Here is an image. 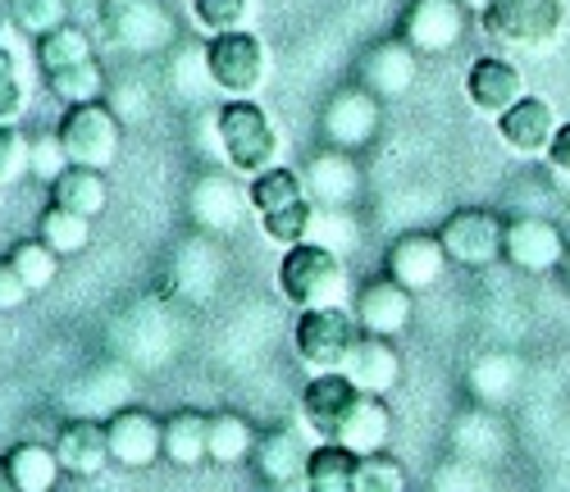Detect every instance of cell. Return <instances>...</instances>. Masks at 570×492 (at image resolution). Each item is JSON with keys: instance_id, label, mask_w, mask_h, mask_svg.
<instances>
[{"instance_id": "cell-13", "label": "cell", "mask_w": 570, "mask_h": 492, "mask_svg": "<svg viewBox=\"0 0 570 492\" xmlns=\"http://www.w3.org/2000/svg\"><path fill=\"white\" fill-rule=\"evenodd\" d=\"M379 132V96L365 87H347L324 106V137L338 151H356Z\"/></svg>"}, {"instance_id": "cell-36", "label": "cell", "mask_w": 570, "mask_h": 492, "mask_svg": "<svg viewBox=\"0 0 570 492\" xmlns=\"http://www.w3.org/2000/svg\"><path fill=\"white\" fill-rule=\"evenodd\" d=\"M311 224H315V201H311V196H302V201L283 206V210H274V215H261L265 237L278 242V246H297V242H306V237H311Z\"/></svg>"}, {"instance_id": "cell-7", "label": "cell", "mask_w": 570, "mask_h": 492, "mask_svg": "<svg viewBox=\"0 0 570 492\" xmlns=\"http://www.w3.org/2000/svg\"><path fill=\"white\" fill-rule=\"evenodd\" d=\"M101 28L124 51H160L174 41V19L160 0H101Z\"/></svg>"}, {"instance_id": "cell-28", "label": "cell", "mask_w": 570, "mask_h": 492, "mask_svg": "<svg viewBox=\"0 0 570 492\" xmlns=\"http://www.w3.org/2000/svg\"><path fill=\"white\" fill-rule=\"evenodd\" d=\"M206 452H210L215 465H243L256 452V429L243 415H210Z\"/></svg>"}, {"instance_id": "cell-30", "label": "cell", "mask_w": 570, "mask_h": 492, "mask_svg": "<svg viewBox=\"0 0 570 492\" xmlns=\"http://www.w3.org/2000/svg\"><path fill=\"white\" fill-rule=\"evenodd\" d=\"M37 237L51 246L56 256H78L82 246L91 242V219L87 215H73V210H65V206H46L41 210V219H37Z\"/></svg>"}, {"instance_id": "cell-35", "label": "cell", "mask_w": 570, "mask_h": 492, "mask_svg": "<svg viewBox=\"0 0 570 492\" xmlns=\"http://www.w3.org/2000/svg\"><path fill=\"white\" fill-rule=\"evenodd\" d=\"M10 265L23 274V283L32 287V292H46L56 283V274H60V256L46 246L41 237H32V242H19L14 252H10Z\"/></svg>"}, {"instance_id": "cell-46", "label": "cell", "mask_w": 570, "mask_h": 492, "mask_svg": "<svg viewBox=\"0 0 570 492\" xmlns=\"http://www.w3.org/2000/svg\"><path fill=\"white\" fill-rule=\"evenodd\" d=\"M561 278H566V287H570V246H566V260H561Z\"/></svg>"}, {"instance_id": "cell-39", "label": "cell", "mask_w": 570, "mask_h": 492, "mask_svg": "<svg viewBox=\"0 0 570 492\" xmlns=\"http://www.w3.org/2000/svg\"><path fill=\"white\" fill-rule=\"evenodd\" d=\"M65 169H69V156H65V146H60L56 132H51V137H37V141L28 146V174H32V178L56 183Z\"/></svg>"}, {"instance_id": "cell-14", "label": "cell", "mask_w": 570, "mask_h": 492, "mask_svg": "<svg viewBox=\"0 0 570 492\" xmlns=\"http://www.w3.org/2000/svg\"><path fill=\"white\" fill-rule=\"evenodd\" d=\"M411 297L397 278H374L356 292V324L361 333H374V337H397L406 324H411Z\"/></svg>"}, {"instance_id": "cell-25", "label": "cell", "mask_w": 570, "mask_h": 492, "mask_svg": "<svg viewBox=\"0 0 570 492\" xmlns=\"http://www.w3.org/2000/svg\"><path fill=\"white\" fill-rule=\"evenodd\" d=\"M51 201L73 210V215H87V219H97L110 201V187L101 178V169H87V165H69L56 183H51Z\"/></svg>"}, {"instance_id": "cell-17", "label": "cell", "mask_w": 570, "mask_h": 492, "mask_svg": "<svg viewBox=\"0 0 570 492\" xmlns=\"http://www.w3.org/2000/svg\"><path fill=\"white\" fill-rule=\"evenodd\" d=\"M557 132V115L543 96H520L511 110L498 115V137L511 146L515 156H543Z\"/></svg>"}, {"instance_id": "cell-48", "label": "cell", "mask_w": 570, "mask_h": 492, "mask_svg": "<svg viewBox=\"0 0 570 492\" xmlns=\"http://www.w3.org/2000/svg\"><path fill=\"white\" fill-rule=\"evenodd\" d=\"M0 6H6V0H0Z\"/></svg>"}, {"instance_id": "cell-11", "label": "cell", "mask_w": 570, "mask_h": 492, "mask_svg": "<svg viewBox=\"0 0 570 492\" xmlns=\"http://www.w3.org/2000/svg\"><path fill=\"white\" fill-rule=\"evenodd\" d=\"M106 437H110V456L124 470H147L156 465V456H165V424L147 411H115L106 420Z\"/></svg>"}, {"instance_id": "cell-27", "label": "cell", "mask_w": 570, "mask_h": 492, "mask_svg": "<svg viewBox=\"0 0 570 492\" xmlns=\"http://www.w3.org/2000/svg\"><path fill=\"white\" fill-rule=\"evenodd\" d=\"M206 433H210V420L197 415V411H178L165 420V461L193 470L202 461H210L206 452Z\"/></svg>"}, {"instance_id": "cell-3", "label": "cell", "mask_w": 570, "mask_h": 492, "mask_svg": "<svg viewBox=\"0 0 570 492\" xmlns=\"http://www.w3.org/2000/svg\"><path fill=\"white\" fill-rule=\"evenodd\" d=\"M356 337H361L356 315H347L343 306H315V311H302V315H297L293 347H297V356H302L315 374H334V370L347 365Z\"/></svg>"}, {"instance_id": "cell-10", "label": "cell", "mask_w": 570, "mask_h": 492, "mask_svg": "<svg viewBox=\"0 0 570 492\" xmlns=\"http://www.w3.org/2000/svg\"><path fill=\"white\" fill-rule=\"evenodd\" d=\"M465 6L461 0H411V10L402 19V41L411 51H424V56H443L461 41L465 32Z\"/></svg>"}, {"instance_id": "cell-22", "label": "cell", "mask_w": 570, "mask_h": 492, "mask_svg": "<svg viewBox=\"0 0 570 492\" xmlns=\"http://www.w3.org/2000/svg\"><path fill=\"white\" fill-rule=\"evenodd\" d=\"M256 470L265 483L274 488H288L306 474V461H311V447H302V437L293 429H274L265 437H256V452H252Z\"/></svg>"}, {"instance_id": "cell-43", "label": "cell", "mask_w": 570, "mask_h": 492, "mask_svg": "<svg viewBox=\"0 0 570 492\" xmlns=\"http://www.w3.org/2000/svg\"><path fill=\"white\" fill-rule=\"evenodd\" d=\"M548 165L557 169V174H566L570 178V124H557V132H552V141H548Z\"/></svg>"}, {"instance_id": "cell-21", "label": "cell", "mask_w": 570, "mask_h": 492, "mask_svg": "<svg viewBox=\"0 0 570 492\" xmlns=\"http://www.w3.org/2000/svg\"><path fill=\"white\" fill-rule=\"evenodd\" d=\"M389 433H393V415L384 406V397H374V392H361L352 402V411L343 415L334 442L356 456H370V452H384L389 447Z\"/></svg>"}, {"instance_id": "cell-8", "label": "cell", "mask_w": 570, "mask_h": 492, "mask_svg": "<svg viewBox=\"0 0 570 492\" xmlns=\"http://www.w3.org/2000/svg\"><path fill=\"white\" fill-rule=\"evenodd\" d=\"M502 233L507 224L489 210H452L439 228V242H443V252L452 265L461 269H484L502 256Z\"/></svg>"}, {"instance_id": "cell-26", "label": "cell", "mask_w": 570, "mask_h": 492, "mask_svg": "<svg viewBox=\"0 0 570 492\" xmlns=\"http://www.w3.org/2000/svg\"><path fill=\"white\" fill-rule=\"evenodd\" d=\"M356 465L361 456L338 447V442H324L306 461V492H361L356 488Z\"/></svg>"}, {"instance_id": "cell-38", "label": "cell", "mask_w": 570, "mask_h": 492, "mask_svg": "<svg viewBox=\"0 0 570 492\" xmlns=\"http://www.w3.org/2000/svg\"><path fill=\"white\" fill-rule=\"evenodd\" d=\"M193 14L210 37H219V32H233L247 23L252 0H193Z\"/></svg>"}, {"instance_id": "cell-5", "label": "cell", "mask_w": 570, "mask_h": 492, "mask_svg": "<svg viewBox=\"0 0 570 492\" xmlns=\"http://www.w3.org/2000/svg\"><path fill=\"white\" fill-rule=\"evenodd\" d=\"M206 73L228 96L261 91V82L269 78V51H265V41L256 32H247V28H233V32L210 37V46H206Z\"/></svg>"}, {"instance_id": "cell-31", "label": "cell", "mask_w": 570, "mask_h": 492, "mask_svg": "<svg viewBox=\"0 0 570 492\" xmlns=\"http://www.w3.org/2000/svg\"><path fill=\"white\" fill-rule=\"evenodd\" d=\"M46 91L56 96L65 106H87V101H101L106 96V73L97 60H82V65H69V69H51L46 73Z\"/></svg>"}, {"instance_id": "cell-33", "label": "cell", "mask_w": 570, "mask_h": 492, "mask_svg": "<svg viewBox=\"0 0 570 492\" xmlns=\"http://www.w3.org/2000/svg\"><path fill=\"white\" fill-rule=\"evenodd\" d=\"M91 60V37L73 23H60L56 32H46L37 37V65L41 73H51V69H69V65H82Z\"/></svg>"}, {"instance_id": "cell-16", "label": "cell", "mask_w": 570, "mask_h": 492, "mask_svg": "<svg viewBox=\"0 0 570 492\" xmlns=\"http://www.w3.org/2000/svg\"><path fill=\"white\" fill-rule=\"evenodd\" d=\"M356 397H361V387H356L343 370L315 374V378L306 383V392H302V415H306V424H311L324 442H334V433H338V424H343V415L352 411Z\"/></svg>"}, {"instance_id": "cell-20", "label": "cell", "mask_w": 570, "mask_h": 492, "mask_svg": "<svg viewBox=\"0 0 570 492\" xmlns=\"http://www.w3.org/2000/svg\"><path fill=\"white\" fill-rule=\"evenodd\" d=\"M306 196L320 206H352L356 191H361V169L347 151H338V146H328V151H320L311 165H306Z\"/></svg>"}, {"instance_id": "cell-45", "label": "cell", "mask_w": 570, "mask_h": 492, "mask_svg": "<svg viewBox=\"0 0 570 492\" xmlns=\"http://www.w3.org/2000/svg\"><path fill=\"white\" fill-rule=\"evenodd\" d=\"M6 37H10V14H6V6H0V46H6Z\"/></svg>"}, {"instance_id": "cell-37", "label": "cell", "mask_w": 570, "mask_h": 492, "mask_svg": "<svg viewBox=\"0 0 570 492\" xmlns=\"http://www.w3.org/2000/svg\"><path fill=\"white\" fill-rule=\"evenodd\" d=\"M356 488L361 492H406V470L384 452H370L356 465Z\"/></svg>"}, {"instance_id": "cell-6", "label": "cell", "mask_w": 570, "mask_h": 492, "mask_svg": "<svg viewBox=\"0 0 570 492\" xmlns=\"http://www.w3.org/2000/svg\"><path fill=\"white\" fill-rule=\"evenodd\" d=\"M566 23V0H489L484 28L520 51H539Z\"/></svg>"}, {"instance_id": "cell-47", "label": "cell", "mask_w": 570, "mask_h": 492, "mask_svg": "<svg viewBox=\"0 0 570 492\" xmlns=\"http://www.w3.org/2000/svg\"><path fill=\"white\" fill-rule=\"evenodd\" d=\"M461 6H465V10H480V14H484V6H489V0H461Z\"/></svg>"}, {"instance_id": "cell-44", "label": "cell", "mask_w": 570, "mask_h": 492, "mask_svg": "<svg viewBox=\"0 0 570 492\" xmlns=\"http://www.w3.org/2000/svg\"><path fill=\"white\" fill-rule=\"evenodd\" d=\"M0 492H19V483L10 474V461H0Z\"/></svg>"}, {"instance_id": "cell-4", "label": "cell", "mask_w": 570, "mask_h": 492, "mask_svg": "<svg viewBox=\"0 0 570 492\" xmlns=\"http://www.w3.org/2000/svg\"><path fill=\"white\" fill-rule=\"evenodd\" d=\"M119 132H124V119L101 106V101H87V106H69L56 137L65 146L69 165H87V169H110L115 156H119Z\"/></svg>"}, {"instance_id": "cell-32", "label": "cell", "mask_w": 570, "mask_h": 492, "mask_svg": "<svg viewBox=\"0 0 570 492\" xmlns=\"http://www.w3.org/2000/svg\"><path fill=\"white\" fill-rule=\"evenodd\" d=\"M10 474H14L19 492H56L60 456H56V447H41V442H23V447L10 452Z\"/></svg>"}, {"instance_id": "cell-29", "label": "cell", "mask_w": 570, "mask_h": 492, "mask_svg": "<svg viewBox=\"0 0 570 492\" xmlns=\"http://www.w3.org/2000/svg\"><path fill=\"white\" fill-rule=\"evenodd\" d=\"M302 196H306V178H302L297 169L274 165V169H265V174L252 178V187H247V206H252L256 215H274V210H283V206L302 201Z\"/></svg>"}, {"instance_id": "cell-9", "label": "cell", "mask_w": 570, "mask_h": 492, "mask_svg": "<svg viewBox=\"0 0 570 492\" xmlns=\"http://www.w3.org/2000/svg\"><path fill=\"white\" fill-rule=\"evenodd\" d=\"M502 256L525 274H548V269H561V260H566V237L552 219L520 215L502 233Z\"/></svg>"}, {"instance_id": "cell-23", "label": "cell", "mask_w": 570, "mask_h": 492, "mask_svg": "<svg viewBox=\"0 0 570 492\" xmlns=\"http://www.w3.org/2000/svg\"><path fill=\"white\" fill-rule=\"evenodd\" d=\"M415 82V51L406 41H384L374 46L361 65V87L374 96H402Z\"/></svg>"}, {"instance_id": "cell-34", "label": "cell", "mask_w": 570, "mask_h": 492, "mask_svg": "<svg viewBox=\"0 0 570 492\" xmlns=\"http://www.w3.org/2000/svg\"><path fill=\"white\" fill-rule=\"evenodd\" d=\"M6 14L19 32L28 37H46L60 23H69V0H6Z\"/></svg>"}, {"instance_id": "cell-19", "label": "cell", "mask_w": 570, "mask_h": 492, "mask_svg": "<svg viewBox=\"0 0 570 492\" xmlns=\"http://www.w3.org/2000/svg\"><path fill=\"white\" fill-rule=\"evenodd\" d=\"M343 374L361 387V392H374V397H389V392L397 387L402 378V356L389 337H374V333H361L356 347L343 365Z\"/></svg>"}, {"instance_id": "cell-15", "label": "cell", "mask_w": 570, "mask_h": 492, "mask_svg": "<svg viewBox=\"0 0 570 492\" xmlns=\"http://www.w3.org/2000/svg\"><path fill=\"white\" fill-rule=\"evenodd\" d=\"M465 96H470V106L480 115L498 119L502 110H511L520 96H525V78H520V69L511 60L484 56V60H474L470 73H465Z\"/></svg>"}, {"instance_id": "cell-42", "label": "cell", "mask_w": 570, "mask_h": 492, "mask_svg": "<svg viewBox=\"0 0 570 492\" xmlns=\"http://www.w3.org/2000/svg\"><path fill=\"white\" fill-rule=\"evenodd\" d=\"M28 297H32V287L23 283V274H19V269L10 265V256H6V260H0V311L10 315V311H19Z\"/></svg>"}, {"instance_id": "cell-24", "label": "cell", "mask_w": 570, "mask_h": 492, "mask_svg": "<svg viewBox=\"0 0 570 492\" xmlns=\"http://www.w3.org/2000/svg\"><path fill=\"white\" fill-rule=\"evenodd\" d=\"M187 210H193V219L210 233H224L237 224V215H243V196H237L228 187V178L219 174H206L193 183V196H187Z\"/></svg>"}, {"instance_id": "cell-18", "label": "cell", "mask_w": 570, "mask_h": 492, "mask_svg": "<svg viewBox=\"0 0 570 492\" xmlns=\"http://www.w3.org/2000/svg\"><path fill=\"white\" fill-rule=\"evenodd\" d=\"M56 456H60V470L65 474H78V479H97L115 456H110V437H106V424L97 420H69L56 437Z\"/></svg>"}, {"instance_id": "cell-12", "label": "cell", "mask_w": 570, "mask_h": 492, "mask_svg": "<svg viewBox=\"0 0 570 492\" xmlns=\"http://www.w3.org/2000/svg\"><path fill=\"white\" fill-rule=\"evenodd\" d=\"M448 269V252L439 233H402L389 246V278H397L406 292H430Z\"/></svg>"}, {"instance_id": "cell-1", "label": "cell", "mask_w": 570, "mask_h": 492, "mask_svg": "<svg viewBox=\"0 0 570 492\" xmlns=\"http://www.w3.org/2000/svg\"><path fill=\"white\" fill-rule=\"evenodd\" d=\"M215 132H219V151L237 174H265L278 160V132L269 124V115L252 101V96H233V101L215 115Z\"/></svg>"}, {"instance_id": "cell-2", "label": "cell", "mask_w": 570, "mask_h": 492, "mask_svg": "<svg viewBox=\"0 0 570 492\" xmlns=\"http://www.w3.org/2000/svg\"><path fill=\"white\" fill-rule=\"evenodd\" d=\"M278 287H283V297H288L293 306H302V311L343 306L347 269L328 246L297 242V246H288V256H283V265H278Z\"/></svg>"}, {"instance_id": "cell-40", "label": "cell", "mask_w": 570, "mask_h": 492, "mask_svg": "<svg viewBox=\"0 0 570 492\" xmlns=\"http://www.w3.org/2000/svg\"><path fill=\"white\" fill-rule=\"evenodd\" d=\"M28 137L14 124H0V183H14L28 174Z\"/></svg>"}, {"instance_id": "cell-41", "label": "cell", "mask_w": 570, "mask_h": 492, "mask_svg": "<svg viewBox=\"0 0 570 492\" xmlns=\"http://www.w3.org/2000/svg\"><path fill=\"white\" fill-rule=\"evenodd\" d=\"M19 110H23V78H19L14 56L0 46V124H14Z\"/></svg>"}]
</instances>
